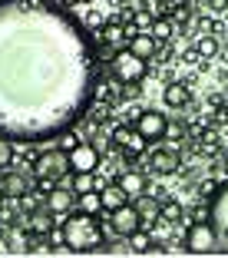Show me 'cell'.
Masks as SVG:
<instances>
[{
    "label": "cell",
    "instance_id": "1",
    "mask_svg": "<svg viewBox=\"0 0 228 258\" xmlns=\"http://www.w3.org/2000/svg\"><path fill=\"white\" fill-rule=\"evenodd\" d=\"M99 46L53 0H0V136L56 139L96 103Z\"/></svg>",
    "mask_w": 228,
    "mask_h": 258
},
{
    "label": "cell",
    "instance_id": "2",
    "mask_svg": "<svg viewBox=\"0 0 228 258\" xmlns=\"http://www.w3.org/2000/svg\"><path fill=\"white\" fill-rule=\"evenodd\" d=\"M60 242L66 245L73 255H86V251H103L106 245V228L99 222V215L86 212H66V219L60 222Z\"/></svg>",
    "mask_w": 228,
    "mask_h": 258
},
{
    "label": "cell",
    "instance_id": "3",
    "mask_svg": "<svg viewBox=\"0 0 228 258\" xmlns=\"http://www.w3.org/2000/svg\"><path fill=\"white\" fill-rule=\"evenodd\" d=\"M109 76L122 86H136L149 76V60H139L129 46H126V50H116V53L109 56Z\"/></svg>",
    "mask_w": 228,
    "mask_h": 258
},
{
    "label": "cell",
    "instance_id": "4",
    "mask_svg": "<svg viewBox=\"0 0 228 258\" xmlns=\"http://www.w3.org/2000/svg\"><path fill=\"white\" fill-rule=\"evenodd\" d=\"M66 172H69V156L60 146L40 149L37 156H33V179H53V182H60Z\"/></svg>",
    "mask_w": 228,
    "mask_h": 258
},
{
    "label": "cell",
    "instance_id": "5",
    "mask_svg": "<svg viewBox=\"0 0 228 258\" xmlns=\"http://www.w3.org/2000/svg\"><path fill=\"white\" fill-rule=\"evenodd\" d=\"M109 136H113V146L116 149H122V159L129 162V166H136V159L142 156L145 149H149V139L139 133L132 122H122V126L109 129Z\"/></svg>",
    "mask_w": 228,
    "mask_h": 258
},
{
    "label": "cell",
    "instance_id": "6",
    "mask_svg": "<svg viewBox=\"0 0 228 258\" xmlns=\"http://www.w3.org/2000/svg\"><path fill=\"white\" fill-rule=\"evenodd\" d=\"M212 202V228L215 238H218V251H228V179L215 189V196L208 199Z\"/></svg>",
    "mask_w": 228,
    "mask_h": 258
},
{
    "label": "cell",
    "instance_id": "7",
    "mask_svg": "<svg viewBox=\"0 0 228 258\" xmlns=\"http://www.w3.org/2000/svg\"><path fill=\"white\" fill-rule=\"evenodd\" d=\"M182 245L192 255H212V251H218V238H215L212 222H192Z\"/></svg>",
    "mask_w": 228,
    "mask_h": 258
},
{
    "label": "cell",
    "instance_id": "8",
    "mask_svg": "<svg viewBox=\"0 0 228 258\" xmlns=\"http://www.w3.org/2000/svg\"><path fill=\"white\" fill-rule=\"evenodd\" d=\"M66 156H69V172H96V169H99V159H103L90 139H80V143H76Z\"/></svg>",
    "mask_w": 228,
    "mask_h": 258
},
{
    "label": "cell",
    "instance_id": "9",
    "mask_svg": "<svg viewBox=\"0 0 228 258\" xmlns=\"http://www.w3.org/2000/svg\"><path fill=\"white\" fill-rule=\"evenodd\" d=\"M132 126H136L149 143H162L166 133H169V116L159 113V109H142V116H139Z\"/></svg>",
    "mask_w": 228,
    "mask_h": 258
},
{
    "label": "cell",
    "instance_id": "10",
    "mask_svg": "<svg viewBox=\"0 0 228 258\" xmlns=\"http://www.w3.org/2000/svg\"><path fill=\"white\" fill-rule=\"evenodd\" d=\"M149 169L156 175H175L182 169V156H179V149H172V146H159V149L149 152Z\"/></svg>",
    "mask_w": 228,
    "mask_h": 258
},
{
    "label": "cell",
    "instance_id": "11",
    "mask_svg": "<svg viewBox=\"0 0 228 258\" xmlns=\"http://www.w3.org/2000/svg\"><path fill=\"white\" fill-rule=\"evenodd\" d=\"M139 225H142V219H139V212H136L132 202H126V205H119L116 212H109V228H113V235H119V238H126L129 232H136Z\"/></svg>",
    "mask_w": 228,
    "mask_h": 258
},
{
    "label": "cell",
    "instance_id": "12",
    "mask_svg": "<svg viewBox=\"0 0 228 258\" xmlns=\"http://www.w3.org/2000/svg\"><path fill=\"white\" fill-rule=\"evenodd\" d=\"M116 182H119L122 189H126L129 202H132V199H139L142 192H149V175H145V172H139V169H122Z\"/></svg>",
    "mask_w": 228,
    "mask_h": 258
},
{
    "label": "cell",
    "instance_id": "13",
    "mask_svg": "<svg viewBox=\"0 0 228 258\" xmlns=\"http://www.w3.org/2000/svg\"><path fill=\"white\" fill-rule=\"evenodd\" d=\"M43 205L53 215H66V212L76 209V196H73V189H60V185H56L53 192H46V196H43Z\"/></svg>",
    "mask_w": 228,
    "mask_h": 258
},
{
    "label": "cell",
    "instance_id": "14",
    "mask_svg": "<svg viewBox=\"0 0 228 258\" xmlns=\"http://www.w3.org/2000/svg\"><path fill=\"white\" fill-rule=\"evenodd\" d=\"M0 232H4V238H7V251L10 255H27V251H30L33 238H30V232H27L23 225H4Z\"/></svg>",
    "mask_w": 228,
    "mask_h": 258
},
{
    "label": "cell",
    "instance_id": "15",
    "mask_svg": "<svg viewBox=\"0 0 228 258\" xmlns=\"http://www.w3.org/2000/svg\"><path fill=\"white\" fill-rule=\"evenodd\" d=\"M162 103H166L169 109H185V106L192 103V90H189V83H182V80L169 83L166 90H162Z\"/></svg>",
    "mask_w": 228,
    "mask_h": 258
},
{
    "label": "cell",
    "instance_id": "16",
    "mask_svg": "<svg viewBox=\"0 0 228 258\" xmlns=\"http://www.w3.org/2000/svg\"><path fill=\"white\" fill-rule=\"evenodd\" d=\"M132 205H136L139 219H142V225H139V228H152V222L159 219V205H162V199H159V196H149V192H142L139 199H132Z\"/></svg>",
    "mask_w": 228,
    "mask_h": 258
},
{
    "label": "cell",
    "instance_id": "17",
    "mask_svg": "<svg viewBox=\"0 0 228 258\" xmlns=\"http://www.w3.org/2000/svg\"><path fill=\"white\" fill-rule=\"evenodd\" d=\"M30 192V179L17 169H4V199H20Z\"/></svg>",
    "mask_w": 228,
    "mask_h": 258
},
{
    "label": "cell",
    "instance_id": "18",
    "mask_svg": "<svg viewBox=\"0 0 228 258\" xmlns=\"http://www.w3.org/2000/svg\"><path fill=\"white\" fill-rule=\"evenodd\" d=\"M99 196H103V212H116L119 205H126L129 202V196H126V189H122L119 182H103L99 185Z\"/></svg>",
    "mask_w": 228,
    "mask_h": 258
},
{
    "label": "cell",
    "instance_id": "19",
    "mask_svg": "<svg viewBox=\"0 0 228 258\" xmlns=\"http://www.w3.org/2000/svg\"><path fill=\"white\" fill-rule=\"evenodd\" d=\"M129 50L139 56V60H152L156 50H159V43H156L152 33H132V37H129Z\"/></svg>",
    "mask_w": 228,
    "mask_h": 258
},
{
    "label": "cell",
    "instance_id": "20",
    "mask_svg": "<svg viewBox=\"0 0 228 258\" xmlns=\"http://www.w3.org/2000/svg\"><path fill=\"white\" fill-rule=\"evenodd\" d=\"M152 232L149 228H136V232H129L126 235V248L132 251V255H149V248H152Z\"/></svg>",
    "mask_w": 228,
    "mask_h": 258
},
{
    "label": "cell",
    "instance_id": "21",
    "mask_svg": "<svg viewBox=\"0 0 228 258\" xmlns=\"http://www.w3.org/2000/svg\"><path fill=\"white\" fill-rule=\"evenodd\" d=\"M76 209L86 215H103V196H99V189H90L83 196H76Z\"/></svg>",
    "mask_w": 228,
    "mask_h": 258
},
{
    "label": "cell",
    "instance_id": "22",
    "mask_svg": "<svg viewBox=\"0 0 228 258\" xmlns=\"http://www.w3.org/2000/svg\"><path fill=\"white\" fill-rule=\"evenodd\" d=\"M159 215H162L166 222H189V212H185V205L179 202V199H162Z\"/></svg>",
    "mask_w": 228,
    "mask_h": 258
},
{
    "label": "cell",
    "instance_id": "23",
    "mask_svg": "<svg viewBox=\"0 0 228 258\" xmlns=\"http://www.w3.org/2000/svg\"><path fill=\"white\" fill-rule=\"evenodd\" d=\"M149 33L156 37V43H169V40L175 37V23L169 20V14L166 17H156V20H152V27H149Z\"/></svg>",
    "mask_w": 228,
    "mask_h": 258
},
{
    "label": "cell",
    "instance_id": "24",
    "mask_svg": "<svg viewBox=\"0 0 228 258\" xmlns=\"http://www.w3.org/2000/svg\"><path fill=\"white\" fill-rule=\"evenodd\" d=\"M99 40L106 46H116V43H122L126 40V23H119V20H109V23H103V33H99Z\"/></svg>",
    "mask_w": 228,
    "mask_h": 258
},
{
    "label": "cell",
    "instance_id": "25",
    "mask_svg": "<svg viewBox=\"0 0 228 258\" xmlns=\"http://www.w3.org/2000/svg\"><path fill=\"white\" fill-rule=\"evenodd\" d=\"M103 182H96V172H73V196H83L90 189H99Z\"/></svg>",
    "mask_w": 228,
    "mask_h": 258
},
{
    "label": "cell",
    "instance_id": "26",
    "mask_svg": "<svg viewBox=\"0 0 228 258\" xmlns=\"http://www.w3.org/2000/svg\"><path fill=\"white\" fill-rule=\"evenodd\" d=\"M195 50H198V56L215 60V56H218V37H212V33H202V37L195 40Z\"/></svg>",
    "mask_w": 228,
    "mask_h": 258
},
{
    "label": "cell",
    "instance_id": "27",
    "mask_svg": "<svg viewBox=\"0 0 228 258\" xmlns=\"http://www.w3.org/2000/svg\"><path fill=\"white\" fill-rule=\"evenodd\" d=\"M14 159H17V146H14V139L0 136V169H10V166H14Z\"/></svg>",
    "mask_w": 228,
    "mask_h": 258
},
{
    "label": "cell",
    "instance_id": "28",
    "mask_svg": "<svg viewBox=\"0 0 228 258\" xmlns=\"http://www.w3.org/2000/svg\"><path fill=\"white\" fill-rule=\"evenodd\" d=\"M208 219H212V202H208V199H202V202H198L195 209L189 212V222H208Z\"/></svg>",
    "mask_w": 228,
    "mask_h": 258
},
{
    "label": "cell",
    "instance_id": "29",
    "mask_svg": "<svg viewBox=\"0 0 228 258\" xmlns=\"http://www.w3.org/2000/svg\"><path fill=\"white\" fill-rule=\"evenodd\" d=\"M152 20H156V17L149 14V10H136V14H132V27H136L139 33H149V27H152Z\"/></svg>",
    "mask_w": 228,
    "mask_h": 258
},
{
    "label": "cell",
    "instance_id": "30",
    "mask_svg": "<svg viewBox=\"0 0 228 258\" xmlns=\"http://www.w3.org/2000/svg\"><path fill=\"white\" fill-rule=\"evenodd\" d=\"M80 139H83V136H76V133H73V126H69V129H63V133H60V136H56V146H60V149H73V146L76 143H80Z\"/></svg>",
    "mask_w": 228,
    "mask_h": 258
},
{
    "label": "cell",
    "instance_id": "31",
    "mask_svg": "<svg viewBox=\"0 0 228 258\" xmlns=\"http://www.w3.org/2000/svg\"><path fill=\"white\" fill-rule=\"evenodd\" d=\"M218 185H221V182H215V179H205V182H198V199H212Z\"/></svg>",
    "mask_w": 228,
    "mask_h": 258
},
{
    "label": "cell",
    "instance_id": "32",
    "mask_svg": "<svg viewBox=\"0 0 228 258\" xmlns=\"http://www.w3.org/2000/svg\"><path fill=\"white\" fill-rule=\"evenodd\" d=\"M212 119H215V126H225V122H228V106H215Z\"/></svg>",
    "mask_w": 228,
    "mask_h": 258
},
{
    "label": "cell",
    "instance_id": "33",
    "mask_svg": "<svg viewBox=\"0 0 228 258\" xmlns=\"http://www.w3.org/2000/svg\"><path fill=\"white\" fill-rule=\"evenodd\" d=\"M208 10H212V14H225V10H228V0H208Z\"/></svg>",
    "mask_w": 228,
    "mask_h": 258
},
{
    "label": "cell",
    "instance_id": "34",
    "mask_svg": "<svg viewBox=\"0 0 228 258\" xmlns=\"http://www.w3.org/2000/svg\"><path fill=\"white\" fill-rule=\"evenodd\" d=\"M142 116V106H126V122H136Z\"/></svg>",
    "mask_w": 228,
    "mask_h": 258
},
{
    "label": "cell",
    "instance_id": "35",
    "mask_svg": "<svg viewBox=\"0 0 228 258\" xmlns=\"http://www.w3.org/2000/svg\"><path fill=\"white\" fill-rule=\"evenodd\" d=\"M162 4H166V10L172 14V10H182L185 4H189V0H162Z\"/></svg>",
    "mask_w": 228,
    "mask_h": 258
},
{
    "label": "cell",
    "instance_id": "36",
    "mask_svg": "<svg viewBox=\"0 0 228 258\" xmlns=\"http://www.w3.org/2000/svg\"><path fill=\"white\" fill-rule=\"evenodd\" d=\"M182 60H185V63H195V60H198V50H185Z\"/></svg>",
    "mask_w": 228,
    "mask_h": 258
},
{
    "label": "cell",
    "instance_id": "37",
    "mask_svg": "<svg viewBox=\"0 0 228 258\" xmlns=\"http://www.w3.org/2000/svg\"><path fill=\"white\" fill-rule=\"evenodd\" d=\"M7 251V238H4V232H0V255Z\"/></svg>",
    "mask_w": 228,
    "mask_h": 258
},
{
    "label": "cell",
    "instance_id": "38",
    "mask_svg": "<svg viewBox=\"0 0 228 258\" xmlns=\"http://www.w3.org/2000/svg\"><path fill=\"white\" fill-rule=\"evenodd\" d=\"M76 4H90V0H76Z\"/></svg>",
    "mask_w": 228,
    "mask_h": 258
},
{
    "label": "cell",
    "instance_id": "39",
    "mask_svg": "<svg viewBox=\"0 0 228 258\" xmlns=\"http://www.w3.org/2000/svg\"><path fill=\"white\" fill-rule=\"evenodd\" d=\"M225 169H228V156H225Z\"/></svg>",
    "mask_w": 228,
    "mask_h": 258
}]
</instances>
